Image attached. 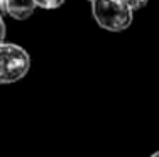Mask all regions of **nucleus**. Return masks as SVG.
Instances as JSON below:
<instances>
[{"instance_id": "nucleus-6", "label": "nucleus", "mask_w": 159, "mask_h": 157, "mask_svg": "<svg viewBox=\"0 0 159 157\" xmlns=\"http://www.w3.org/2000/svg\"><path fill=\"white\" fill-rule=\"evenodd\" d=\"M5 22H3V19L2 15H0V44L3 42V39H5Z\"/></svg>"}, {"instance_id": "nucleus-3", "label": "nucleus", "mask_w": 159, "mask_h": 157, "mask_svg": "<svg viewBox=\"0 0 159 157\" xmlns=\"http://www.w3.org/2000/svg\"><path fill=\"white\" fill-rule=\"evenodd\" d=\"M34 0H7V14L17 20H25L34 14L36 9Z\"/></svg>"}, {"instance_id": "nucleus-1", "label": "nucleus", "mask_w": 159, "mask_h": 157, "mask_svg": "<svg viewBox=\"0 0 159 157\" xmlns=\"http://www.w3.org/2000/svg\"><path fill=\"white\" fill-rule=\"evenodd\" d=\"M132 12L125 0H92L93 19L105 31H125L132 22Z\"/></svg>"}, {"instance_id": "nucleus-5", "label": "nucleus", "mask_w": 159, "mask_h": 157, "mask_svg": "<svg viewBox=\"0 0 159 157\" xmlns=\"http://www.w3.org/2000/svg\"><path fill=\"white\" fill-rule=\"evenodd\" d=\"M125 2H127V5L130 7L132 10H139V9H142L149 0H125Z\"/></svg>"}, {"instance_id": "nucleus-7", "label": "nucleus", "mask_w": 159, "mask_h": 157, "mask_svg": "<svg viewBox=\"0 0 159 157\" xmlns=\"http://www.w3.org/2000/svg\"><path fill=\"white\" fill-rule=\"evenodd\" d=\"M7 14V0H0V15Z\"/></svg>"}, {"instance_id": "nucleus-4", "label": "nucleus", "mask_w": 159, "mask_h": 157, "mask_svg": "<svg viewBox=\"0 0 159 157\" xmlns=\"http://www.w3.org/2000/svg\"><path fill=\"white\" fill-rule=\"evenodd\" d=\"M36 2V5L43 7V9H58V7H61L66 0H34Z\"/></svg>"}, {"instance_id": "nucleus-2", "label": "nucleus", "mask_w": 159, "mask_h": 157, "mask_svg": "<svg viewBox=\"0 0 159 157\" xmlns=\"http://www.w3.org/2000/svg\"><path fill=\"white\" fill-rule=\"evenodd\" d=\"M31 58L24 47L10 42L0 44V85H10L29 73Z\"/></svg>"}, {"instance_id": "nucleus-8", "label": "nucleus", "mask_w": 159, "mask_h": 157, "mask_svg": "<svg viewBox=\"0 0 159 157\" xmlns=\"http://www.w3.org/2000/svg\"><path fill=\"white\" fill-rule=\"evenodd\" d=\"M151 157H159V150H156L154 154H151Z\"/></svg>"}]
</instances>
